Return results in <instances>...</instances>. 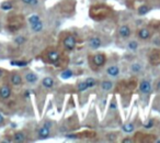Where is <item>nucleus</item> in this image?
<instances>
[{"label": "nucleus", "instance_id": "1", "mask_svg": "<svg viewBox=\"0 0 160 143\" xmlns=\"http://www.w3.org/2000/svg\"><path fill=\"white\" fill-rule=\"evenodd\" d=\"M110 13V9L106 7L105 5H96L90 9V17L93 19L96 15H99L97 20H103L105 19Z\"/></svg>", "mask_w": 160, "mask_h": 143}, {"label": "nucleus", "instance_id": "2", "mask_svg": "<svg viewBox=\"0 0 160 143\" xmlns=\"http://www.w3.org/2000/svg\"><path fill=\"white\" fill-rule=\"evenodd\" d=\"M76 44H77L76 37L72 35V34H70V33H67L63 37V40H62L63 49L66 52H72V51L76 49Z\"/></svg>", "mask_w": 160, "mask_h": 143}, {"label": "nucleus", "instance_id": "3", "mask_svg": "<svg viewBox=\"0 0 160 143\" xmlns=\"http://www.w3.org/2000/svg\"><path fill=\"white\" fill-rule=\"evenodd\" d=\"M46 58L48 61V63L55 65V66H59L60 64V61H62V54L58 50L55 49H52L47 52L46 54Z\"/></svg>", "mask_w": 160, "mask_h": 143}, {"label": "nucleus", "instance_id": "4", "mask_svg": "<svg viewBox=\"0 0 160 143\" xmlns=\"http://www.w3.org/2000/svg\"><path fill=\"white\" fill-rule=\"evenodd\" d=\"M90 61L92 62V65L94 67L101 68L106 63V55L104 53H96L92 56H90Z\"/></svg>", "mask_w": 160, "mask_h": 143}, {"label": "nucleus", "instance_id": "5", "mask_svg": "<svg viewBox=\"0 0 160 143\" xmlns=\"http://www.w3.org/2000/svg\"><path fill=\"white\" fill-rule=\"evenodd\" d=\"M139 92L144 95H149L151 93V82L148 79H143L139 83Z\"/></svg>", "mask_w": 160, "mask_h": 143}, {"label": "nucleus", "instance_id": "6", "mask_svg": "<svg viewBox=\"0 0 160 143\" xmlns=\"http://www.w3.org/2000/svg\"><path fill=\"white\" fill-rule=\"evenodd\" d=\"M118 35L121 36L122 39H128L129 36L132 35V29L128 24H123L118 28Z\"/></svg>", "mask_w": 160, "mask_h": 143}, {"label": "nucleus", "instance_id": "7", "mask_svg": "<svg viewBox=\"0 0 160 143\" xmlns=\"http://www.w3.org/2000/svg\"><path fill=\"white\" fill-rule=\"evenodd\" d=\"M88 45H89V47L91 50H98V49L101 47L102 41H101V39L99 36H91L89 39V41H88Z\"/></svg>", "mask_w": 160, "mask_h": 143}, {"label": "nucleus", "instance_id": "8", "mask_svg": "<svg viewBox=\"0 0 160 143\" xmlns=\"http://www.w3.org/2000/svg\"><path fill=\"white\" fill-rule=\"evenodd\" d=\"M137 35H138V37L140 40L147 41V40H149L150 36H151V31L148 28H140L138 31H137Z\"/></svg>", "mask_w": 160, "mask_h": 143}, {"label": "nucleus", "instance_id": "9", "mask_svg": "<svg viewBox=\"0 0 160 143\" xmlns=\"http://www.w3.org/2000/svg\"><path fill=\"white\" fill-rule=\"evenodd\" d=\"M37 136L40 139H47L50 136V128L46 127V126H43L41 128L37 130Z\"/></svg>", "mask_w": 160, "mask_h": 143}, {"label": "nucleus", "instance_id": "10", "mask_svg": "<svg viewBox=\"0 0 160 143\" xmlns=\"http://www.w3.org/2000/svg\"><path fill=\"white\" fill-rule=\"evenodd\" d=\"M10 82H11V84L13 86H21L22 85V76L19 74V73H17V72H14L11 74V76H10Z\"/></svg>", "mask_w": 160, "mask_h": 143}, {"label": "nucleus", "instance_id": "11", "mask_svg": "<svg viewBox=\"0 0 160 143\" xmlns=\"http://www.w3.org/2000/svg\"><path fill=\"white\" fill-rule=\"evenodd\" d=\"M11 96V88L7 85L0 87V98L1 99H8Z\"/></svg>", "mask_w": 160, "mask_h": 143}, {"label": "nucleus", "instance_id": "12", "mask_svg": "<svg viewBox=\"0 0 160 143\" xmlns=\"http://www.w3.org/2000/svg\"><path fill=\"white\" fill-rule=\"evenodd\" d=\"M37 78L39 77H37V75L35 74L34 72L29 71L24 74V79H25V82L29 83V84H35L37 82Z\"/></svg>", "mask_w": 160, "mask_h": 143}, {"label": "nucleus", "instance_id": "13", "mask_svg": "<svg viewBox=\"0 0 160 143\" xmlns=\"http://www.w3.org/2000/svg\"><path fill=\"white\" fill-rule=\"evenodd\" d=\"M106 74L111 77H118L120 75V67L118 65H111L106 68Z\"/></svg>", "mask_w": 160, "mask_h": 143}, {"label": "nucleus", "instance_id": "14", "mask_svg": "<svg viewBox=\"0 0 160 143\" xmlns=\"http://www.w3.org/2000/svg\"><path fill=\"white\" fill-rule=\"evenodd\" d=\"M54 85H55V82L50 76H46L42 79V86L46 89H52Z\"/></svg>", "mask_w": 160, "mask_h": 143}, {"label": "nucleus", "instance_id": "15", "mask_svg": "<svg viewBox=\"0 0 160 143\" xmlns=\"http://www.w3.org/2000/svg\"><path fill=\"white\" fill-rule=\"evenodd\" d=\"M149 58H150V63H151L153 65L160 64V51L159 50L153 51Z\"/></svg>", "mask_w": 160, "mask_h": 143}, {"label": "nucleus", "instance_id": "16", "mask_svg": "<svg viewBox=\"0 0 160 143\" xmlns=\"http://www.w3.org/2000/svg\"><path fill=\"white\" fill-rule=\"evenodd\" d=\"M113 86H114L113 83H112L111 80H109V79H104V80H102L100 83L101 89L104 90V92H111L112 89H113Z\"/></svg>", "mask_w": 160, "mask_h": 143}, {"label": "nucleus", "instance_id": "17", "mask_svg": "<svg viewBox=\"0 0 160 143\" xmlns=\"http://www.w3.org/2000/svg\"><path fill=\"white\" fill-rule=\"evenodd\" d=\"M43 29H44V23H43L42 20H40L39 22H36V23L31 25V30H32V32H34V33H40V32H42Z\"/></svg>", "mask_w": 160, "mask_h": 143}, {"label": "nucleus", "instance_id": "18", "mask_svg": "<svg viewBox=\"0 0 160 143\" xmlns=\"http://www.w3.org/2000/svg\"><path fill=\"white\" fill-rule=\"evenodd\" d=\"M25 134H24V132H22V131H17L15 133L13 134V141L14 142H24L25 141Z\"/></svg>", "mask_w": 160, "mask_h": 143}, {"label": "nucleus", "instance_id": "19", "mask_svg": "<svg viewBox=\"0 0 160 143\" xmlns=\"http://www.w3.org/2000/svg\"><path fill=\"white\" fill-rule=\"evenodd\" d=\"M150 6L149 5H141V6H139L138 9H137V14L138 15H145L147 14L149 11H150Z\"/></svg>", "mask_w": 160, "mask_h": 143}, {"label": "nucleus", "instance_id": "20", "mask_svg": "<svg viewBox=\"0 0 160 143\" xmlns=\"http://www.w3.org/2000/svg\"><path fill=\"white\" fill-rule=\"evenodd\" d=\"M141 69H143V65L138 62H134L131 64V72L133 74H138L141 72Z\"/></svg>", "mask_w": 160, "mask_h": 143}, {"label": "nucleus", "instance_id": "21", "mask_svg": "<svg viewBox=\"0 0 160 143\" xmlns=\"http://www.w3.org/2000/svg\"><path fill=\"white\" fill-rule=\"evenodd\" d=\"M138 42L137 41H135V40H131V41H128L127 43V49L129 51H132V52H136V51L138 50Z\"/></svg>", "mask_w": 160, "mask_h": 143}, {"label": "nucleus", "instance_id": "22", "mask_svg": "<svg viewBox=\"0 0 160 143\" xmlns=\"http://www.w3.org/2000/svg\"><path fill=\"white\" fill-rule=\"evenodd\" d=\"M122 130L124 132H126V133H132L133 131L135 130V126H134V123H132V122H128V123H125L122 127Z\"/></svg>", "mask_w": 160, "mask_h": 143}, {"label": "nucleus", "instance_id": "23", "mask_svg": "<svg viewBox=\"0 0 160 143\" xmlns=\"http://www.w3.org/2000/svg\"><path fill=\"white\" fill-rule=\"evenodd\" d=\"M71 76H74V72L71 71V69H69V68H66L65 71H63L60 73V77L63 79H68Z\"/></svg>", "mask_w": 160, "mask_h": 143}, {"label": "nucleus", "instance_id": "24", "mask_svg": "<svg viewBox=\"0 0 160 143\" xmlns=\"http://www.w3.org/2000/svg\"><path fill=\"white\" fill-rule=\"evenodd\" d=\"M40 20H41V17L39 14H32V15L29 17L28 22L30 23V25H32V24H34L36 22H39Z\"/></svg>", "mask_w": 160, "mask_h": 143}, {"label": "nucleus", "instance_id": "25", "mask_svg": "<svg viewBox=\"0 0 160 143\" xmlns=\"http://www.w3.org/2000/svg\"><path fill=\"white\" fill-rule=\"evenodd\" d=\"M84 82H86V84L88 86V88H93V87L97 86V80L93 78V77H88Z\"/></svg>", "mask_w": 160, "mask_h": 143}, {"label": "nucleus", "instance_id": "26", "mask_svg": "<svg viewBox=\"0 0 160 143\" xmlns=\"http://www.w3.org/2000/svg\"><path fill=\"white\" fill-rule=\"evenodd\" d=\"M13 41L17 45H23L24 43L27 42V37H25V36H23V35H18L15 39H14Z\"/></svg>", "mask_w": 160, "mask_h": 143}, {"label": "nucleus", "instance_id": "27", "mask_svg": "<svg viewBox=\"0 0 160 143\" xmlns=\"http://www.w3.org/2000/svg\"><path fill=\"white\" fill-rule=\"evenodd\" d=\"M77 89H78V92L79 93H84V92H86L87 89H89L88 88V86H87V84H86V82H81V83H79L78 85H77Z\"/></svg>", "mask_w": 160, "mask_h": 143}, {"label": "nucleus", "instance_id": "28", "mask_svg": "<svg viewBox=\"0 0 160 143\" xmlns=\"http://www.w3.org/2000/svg\"><path fill=\"white\" fill-rule=\"evenodd\" d=\"M12 2H10V1H6V2H2L1 3V9L2 10H5V11H8V10H11L12 9Z\"/></svg>", "mask_w": 160, "mask_h": 143}, {"label": "nucleus", "instance_id": "29", "mask_svg": "<svg viewBox=\"0 0 160 143\" xmlns=\"http://www.w3.org/2000/svg\"><path fill=\"white\" fill-rule=\"evenodd\" d=\"M11 65H15L19 67H25L28 65V62H22V61H18V62H11Z\"/></svg>", "mask_w": 160, "mask_h": 143}, {"label": "nucleus", "instance_id": "30", "mask_svg": "<svg viewBox=\"0 0 160 143\" xmlns=\"http://www.w3.org/2000/svg\"><path fill=\"white\" fill-rule=\"evenodd\" d=\"M153 124H155V121H153V119H149V120H148V122L144 124V128L151 129L153 127Z\"/></svg>", "mask_w": 160, "mask_h": 143}, {"label": "nucleus", "instance_id": "31", "mask_svg": "<svg viewBox=\"0 0 160 143\" xmlns=\"http://www.w3.org/2000/svg\"><path fill=\"white\" fill-rule=\"evenodd\" d=\"M39 3H40V1H39V0H32V2L30 3V6H31V7H37V6H39Z\"/></svg>", "mask_w": 160, "mask_h": 143}, {"label": "nucleus", "instance_id": "32", "mask_svg": "<svg viewBox=\"0 0 160 143\" xmlns=\"http://www.w3.org/2000/svg\"><path fill=\"white\" fill-rule=\"evenodd\" d=\"M122 142L123 143H132V142H134V141L131 140V139H123V140H122Z\"/></svg>", "mask_w": 160, "mask_h": 143}, {"label": "nucleus", "instance_id": "33", "mask_svg": "<svg viewBox=\"0 0 160 143\" xmlns=\"http://www.w3.org/2000/svg\"><path fill=\"white\" fill-rule=\"evenodd\" d=\"M5 122V117H3V114L0 112V124H2Z\"/></svg>", "mask_w": 160, "mask_h": 143}, {"label": "nucleus", "instance_id": "34", "mask_svg": "<svg viewBox=\"0 0 160 143\" xmlns=\"http://www.w3.org/2000/svg\"><path fill=\"white\" fill-rule=\"evenodd\" d=\"M22 2H23V3H25V5H29V6H30V3L32 2V0H22Z\"/></svg>", "mask_w": 160, "mask_h": 143}, {"label": "nucleus", "instance_id": "35", "mask_svg": "<svg viewBox=\"0 0 160 143\" xmlns=\"http://www.w3.org/2000/svg\"><path fill=\"white\" fill-rule=\"evenodd\" d=\"M156 87H157V90L158 92H160V79L157 82V84H156Z\"/></svg>", "mask_w": 160, "mask_h": 143}, {"label": "nucleus", "instance_id": "36", "mask_svg": "<svg viewBox=\"0 0 160 143\" xmlns=\"http://www.w3.org/2000/svg\"><path fill=\"white\" fill-rule=\"evenodd\" d=\"M1 76H2V69L0 68V77H1Z\"/></svg>", "mask_w": 160, "mask_h": 143}, {"label": "nucleus", "instance_id": "37", "mask_svg": "<svg viewBox=\"0 0 160 143\" xmlns=\"http://www.w3.org/2000/svg\"><path fill=\"white\" fill-rule=\"evenodd\" d=\"M156 142H158V143H160V139H158V140H156Z\"/></svg>", "mask_w": 160, "mask_h": 143}, {"label": "nucleus", "instance_id": "38", "mask_svg": "<svg viewBox=\"0 0 160 143\" xmlns=\"http://www.w3.org/2000/svg\"><path fill=\"white\" fill-rule=\"evenodd\" d=\"M0 32H1V23H0Z\"/></svg>", "mask_w": 160, "mask_h": 143}]
</instances>
